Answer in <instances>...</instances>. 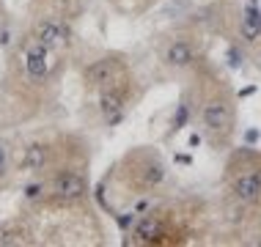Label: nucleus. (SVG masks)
Wrapping results in <instances>:
<instances>
[{
	"instance_id": "obj_1",
	"label": "nucleus",
	"mask_w": 261,
	"mask_h": 247,
	"mask_svg": "<svg viewBox=\"0 0 261 247\" xmlns=\"http://www.w3.org/2000/svg\"><path fill=\"white\" fill-rule=\"evenodd\" d=\"M193 118H198L201 138L212 151H228L239 135V96L231 80L209 58H203L190 74Z\"/></svg>"
},
{
	"instance_id": "obj_2",
	"label": "nucleus",
	"mask_w": 261,
	"mask_h": 247,
	"mask_svg": "<svg viewBox=\"0 0 261 247\" xmlns=\"http://www.w3.org/2000/svg\"><path fill=\"white\" fill-rule=\"evenodd\" d=\"M212 225V209L203 198H162L135 217L126 231V244L138 247H179L203 242Z\"/></svg>"
},
{
	"instance_id": "obj_3",
	"label": "nucleus",
	"mask_w": 261,
	"mask_h": 247,
	"mask_svg": "<svg viewBox=\"0 0 261 247\" xmlns=\"http://www.w3.org/2000/svg\"><path fill=\"white\" fill-rule=\"evenodd\" d=\"M223 214L239 234H261V148L231 146L223 162Z\"/></svg>"
},
{
	"instance_id": "obj_4",
	"label": "nucleus",
	"mask_w": 261,
	"mask_h": 247,
	"mask_svg": "<svg viewBox=\"0 0 261 247\" xmlns=\"http://www.w3.org/2000/svg\"><path fill=\"white\" fill-rule=\"evenodd\" d=\"M171 184V165L157 146H132L105 173L102 189L124 203L160 198Z\"/></svg>"
},
{
	"instance_id": "obj_5",
	"label": "nucleus",
	"mask_w": 261,
	"mask_h": 247,
	"mask_svg": "<svg viewBox=\"0 0 261 247\" xmlns=\"http://www.w3.org/2000/svg\"><path fill=\"white\" fill-rule=\"evenodd\" d=\"M55 58L58 52H53L47 44L33 36L31 31L14 44L9 63H6V88L17 102L28 104L31 110L44 107L47 96L55 86Z\"/></svg>"
},
{
	"instance_id": "obj_6",
	"label": "nucleus",
	"mask_w": 261,
	"mask_h": 247,
	"mask_svg": "<svg viewBox=\"0 0 261 247\" xmlns=\"http://www.w3.org/2000/svg\"><path fill=\"white\" fill-rule=\"evenodd\" d=\"M215 31L242 55L261 63V3L258 0H220L212 11Z\"/></svg>"
},
{
	"instance_id": "obj_7",
	"label": "nucleus",
	"mask_w": 261,
	"mask_h": 247,
	"mask_svg": "<svg viewBox=\"0 0 261 247\" xmlns=\"http://www.w3.org/2000/svg\"><path fill=\"white\" fill-rule=\"evenodd\" d=\"M88 143L69 154L63 162L44 173L47 198L44 206L50 209H74L91 198V176H88Z\"/></svg>"
},
{
	"instance_id": "obj_8",
	"label": "nucleus",
	"mask_w": 261,
	"mask_h": 247,
	"mask_svg": "<svg viewBox=\"0 0 261 247\" xmlns=\"http://www.w3.org/2000/svg\"><path fill=\"white\" fill-rule=\"evenodd\" d=\"M203 58H206V49H203V33L198 25H176L157 44L160 66L176 77H190Z\"/></svg>"
},
{
	"instance_id": "obj_9",
	"label": "nucleus",
	"mask_w": 261,
	"mask_h": 247,
	"mask_svg": "<svg viewBox=\"0 0 261 247\" xmlns=\"http://www.w3.org/2000/svg\"><path fill=\"white\" fill-rule=\"evenodd\" d=\"M140 99H143V86L129 72L121 80L110 83L108 88L96 91V107H99V116L105 118V124H118Z\"/></svg>"
},
{
	"instance_id": "obj_10",
	"label": "nucleus",
	"mask_w": 261,
	"mask_h": 247,
	"mask_svg": "<svg viewBox=\"0 0 261 247\" xmlns=\"http://www.w3.org/2000/svg\"><path fill=\"white\" fill-rule=\"evenodd\" d=\"M129 58H126L124 52H105L99 55V58L88 61L86 66H83L80 72V80H83V88L91 91V94H96V91L108 88L110 83L121 80L124 74H129Z\"/></svg>"
},
{
	"instance_id": "obj_11",
	"label": "nucleus",
	"mask_w": 261,
	"mask_h": 247,
	"mask_svg": "<svg viewBox=\"0 0 261 247\" xmlns=\"http://www.w3.org/2000/svg\"><path fill=\"white\" fill-rule=\"evenodd\" d=\"M110 3L116 6V11L126 14V17H140V14L151 11L160 0H110Z\"/></svg>"
},
{
	"instance_id": "obj_12",
	"label": "nucleus",
	"mask_w": 261,
	"mask_h": 247,
	"mask_svg": "<svg viewBox=\"0 0 261 247\" xmlns=\"http://www.w3.org/2000/svg\"><path fill=\"white\" fill-rule=\"evenodd\" d=\"M31 231L19 225H3L0 228V244H31Z\"/></svg>"
},
{
	"instance_id": "obj_13",
	"label": "nucleus",
	"mask_w": 261,
	"mask_h": 247,
	"mask_svg": "<svg viewBox=\"0 0 261 247\" xmlns=\"http://www.w3.org/2000/svg\"><path fill=\"white\" fill-rule=\"evenodd\" d=\"M9 176H11V151H9V146L0 140V187L9 181Z\"/></svg>"
},
{
	"instance_id": "obj_14",
	"label": "nucleus",
	"mask_w": 261,
	"mask_h": 247,
	"mask_svg": "<svg viewBox=\"0 0 261 247\" xmlns=\"http://www.w3.org/2000/svg\"><path fill=\"white\" fill-rule=\"evenodd\" d=\"M77 3L80 0H44V6H50V9H55V17H66L72 14V9H77Z\"/></svg>"
},
{
	"instance_id": "obj_15",
	"label": "nucleus",
	"mask_w": 261,
	"mask_h": 247,
	"mask_svg": "<svg viewBox=\"0 0 261 247\" xmlns=\"http://www.w3.org/2000/svg\"><path fill=\"white\" fill-rule=\"evenodd\" d=\"M6 22H9V14H6V6H3V0H0V36H3V31H6Z\"/></svg>"
}]
</instances>
